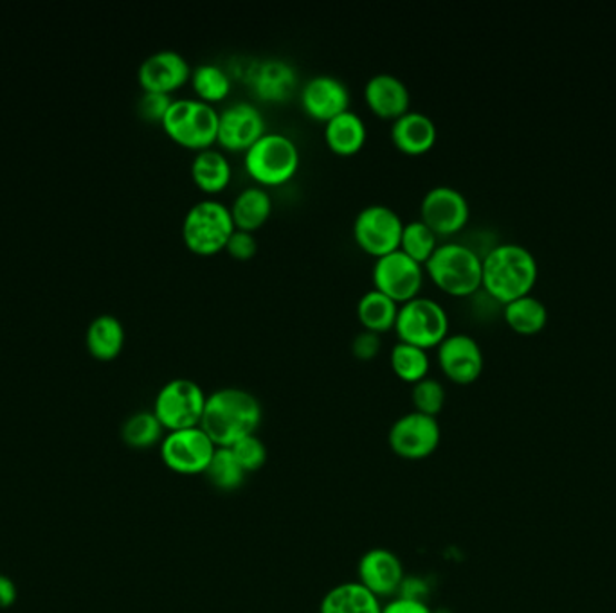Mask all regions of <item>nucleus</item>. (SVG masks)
I'll use <instances>...</instances> for the list:
<instances>
[{"instance_id":"nucleus-18","label":"nucleus","mask_w":616,"mask_h":613,"mask_svg":"<svg viewBox=\"0 0 616 613\" xmlns=\"http://www.w3.org/2000/svg\"><path fill=\"white\" fill-rule=\"evenodd\" d=\"M192 66L180 52L172 49L154 52L139 67V83L150 92L172 95L192 78Z\"/></svg>"},{"instance_id":"nucleus-12","label":"nucleus","mask_w":616,"mask_h":613,"mask_svg":"<svg viewBox=\"0 0 616 613\" xmlns=\"http://www.w3.org/2000/svg\"><path fill=\"white\" fill-rule=\"evenodd\" d=\"M373 285L397 303H405L419 295L423 285V265L402 248L382 254L373 263Z\"/></svg>"},{"instance_id":"nucleus-24","label":"nucleus","mask_w":616,"mask_h":613,"mask_svg":"<svg viewBox=\"0 0 616 613\" xmlns=\"http://www.w3.org/2000/svg\"><path fill=\"white\" fill-rule=\"evenodd\" d=\"M368 128L364 119L353 110L339 113L326 121L325 141L330 150L339 155L358 154L366 142Z\"/></svg>"},{"instance_id":"nucleus-25","label":"nucleus","mask_w":616,"mask_h":613,"mask_svg":"<svg viewBox=\"0 0 616 613\" xmlns=\"http://www.w3.org/2000/svg\"><path fill=\"white\" fill-rule=\"evenodd\" d=\"M231 175L233 169H231L229 159L221 150L206 148L195 155L192 162V177L203 191L221 192L231 182Z\"/></svg>"},{"instance_id":"nucleus-22","label":"nucleus","mask_w":616,"mask_h":613,"mask_svg":"<svg viewBox=\"0 0 616 613\" xmlns=\"http://www.w3.org/2000/svg\"><path fill=\"white\" fill-rule=\"evenodd\" d=\"M379 597L364 589L359 581H346L335 585L321 600L320 613H381Z\"/></svg>"},{"instance_id":"nucleus-16","label":"nucleus","mask_w":616,"mask_h":613,"mask_svg":"<svg viewBox=\"0 0 616 613\" xmlns=\"http://www.w3.org/2000/svg\"><path fill=\"white\" fill-rule=\"evenodd\" d=\"M404 580V565L393 551L370 548L359 560L358 581L379 600L399 595Z\"/></svg>"},{"instance_id":"nucleus-9","label":"nucleus","mask_w":616,"mask_h":613,"mask_svg":"<svg viewBox=\"0 0 616 613\" xmlns=\"http://www.w3.org/2000/svg\"><path fill=\"white\" fill-rule=\"evenodd\" d=\"M159 448L160 459L166 468L184 477L204 475L212 463L213 455L217 452V445L209 439L201 426L166 432Z\"/></svg>"},{"instance_id":"nucleus-29","label":"nucleus","mask_w":616,"mask_h":613,"mask_svg":"<svg viewBox=\"0 0 616 613\" xmlns=\"http://www.w3.org/2000/svg\"><path fill=\"white\" fill-rule=\"evenodd\" d=\"M390 364L393 373L400 379H404V382L411 385L426 378L429 367H431L428 349L413 346V344L402 343V340H399L395 346L391 347Z\"/></svg>"},{"instance_id":"nucleus-21","label":"nucleus","mask_w":616,"mask_h":613,"mask_svg":"<svg viewBox=\"0 0 616 613\" xmlns=\"http://www.w3.org/2000/svg\"><path fill=\"white\" fill-rule=\"evenodd\" d=\"M437 137V125L428 113L408 110L391 122V141L404 154H426L433 148Z\"/></svg>"},{"instance_id":"nucleus-6","label":"nucleus","mask_w":616,"mask_h":613,"mask_svg":"<svg viewBox=\"0 0 616 613\" xmlns=\"http://www.w3.org/2000/svg\"><path fill=\"white\" fill-rule=\"evenodd\" d=\"M235 229L229 207L215 198H204L189 207L184 216V244L197 254H215L226 248Z\"/></svg>"},{"instance_id":"nucleus-13","label":"nucleus","mask_w":616,"mask_h":613,"mask_svg":"<svg viewBox=\"0 0 616 613\" xmlns=\"http://www.w3.org/2000/svg\"><path fill=\"white\" fill-rule=\"evenodd\" d=\"M471 207L466 195L452 186H433L420 201V220L429 225L437 236L454 235L466 227Z\"/></svg>"},{"instance_id":"nucleus-31","label":"nucleus","mask_w":616,"mask_h":613,"mask_svg":"<svg viewBox=\"0 0 616 613\" xmlns=\"http://www.w3.org/2000/svg\"><path fill=\"white\" fill-rule=\"evenodd\" d=\"M204 475H206L207 483L222 493L241 490L245 477H247V473L244 472L229 448H217Z\"/></svg>"},{"instance_id":"nucleus-10","label":"nucleus","mask_w":616,"mask_h":613,"mask_svg":"<svg viewBox=\"0 0 616 613\" xmlns=\"http://www.w3.org/2000/svg\"><path fill=\"white\" fill-rule=\"evenodd\" d=\"M440 441L442 428L437 417L417 411L400 416L388 432L391 452L405 461L428 459L437 452Z\"/></svg>"},{"instance_id":"nucleus-3","label":"nucleus","mask_w":616,"mask_h":613,"mask_svg":"<svg viewBox=\"0 0 616 613\" xmlns=\"http://www.w3.org/2000/svg\"><path fill=\"white\" fill-rule=\"evenodd\" d=\"M423 267L438 288L457 297L472 295L481 288L480 254L469 245L440 244Z\"/></svg>"},{"instance_id":"nucleus-39","label":"nucleus","mask_w":616,"mask_h":613,"mask_svg":"<svg viewBox=\"0 0 616 613\" xmlns=\"http://www.w3.org/2000/svg\"><path fill=\"white\" fill-rule=\"evenodd\" d=\"M381 613H433V610L423 600L395 595L387 604H382Z\"/></svg>"},{"instance_id":"nucleus-15","label":"nucleus","mask_w":616,"mask_h":613,"mask_svg":"<svg viewBox=\"0 0 616 613\" xmlns=\"http://www.w3.org/2000/svg\"><path fill=\"white\" fill-rule=\"evenodd\" d=\"M267 131L264 113L251 101H235L221 112L218 137L226 150L247 151Z\"/></svg>"},{"instance_id":"nucleus-37","label":"nucleus","mask_w":616,"mask_h":613,"mask_svg":"<svg viewBox=\"0 0 616 613\" xmlns=\"http://www.w3.org/2000/svg\"><path fill=\"white\" fill-rule=\"evenodd\" d=\"M350 347H352L353 356L359 360H372L381 352V333L364 328L363 332L353 335L352 346Z\"/></svg>"},{"instance_id":"nucleus-1","label":"nucleus","mask_w":616,"mask_h":613,"mask_svg":"<svg viewBox=\"0 0 616 613\" xmlns=\"http://www.w3.org/2000/svg\"><path fill=\"white\" fill-rule=\"evenodd\" d=\"M262 417V403L251 390L222 387L207 394L201 428L217 448H231L244 437L256 434Z\"/></svg>"},{"instance_id":"nucleus-32","label":"nucleus","mask_w":616,"mask_h":613,"mask_svg":"<svg viewBox=\"0 0 616 613\" xmlns=\"http://www.w3.org/2000/svg\"><path fill=\"white\" fill-rule=\"evenodd\" d=\"M198 99L206 103H217L231 92V80L227 72L215 63H201L192 71L189 78Z\"/></svg>"},{"instance_id":"nucleus-28","label":"nucleus","mask_w":616,"mask_h":613,"mask_svg":"<svg viewBox=\"0 0 616 613\" xmlns=\"http://www.w3.org/2000/svg\"><path fill=\"white\" fill-rule=\"evenodd\" d=\"M503 315L508 326L519 335H537L548 323V309L530 294L507 303Z\"/></svg>"},{"instance_id":"nucleus-40","label":"nucleus","mask_w":616,"mask_h":613,"mask_svg":"<svg viewBox=\"0 0 616 613\" xmlns=\"http://www.w3.org/2000/svg\"><path fill=\"white\" fill-rule=\"evenodd\" d=\"M17 601V586L11 577L0 574V610L10 609Z\"/></svg>"},{"instance_id":"nucleus-2","label":"nucleus","mask_w":616,"mask_h":613,"mask_svg":"<svg viewBox=\"0 0 616 613\" xmlns=\"http://www.w3.org/2000/svg\"><path fill=\"white\" fill-rule=\"evenodd\" d=\"M537 276L536 256L522 245L499 244L481 258V286L501 305L530 294Z\"/></svg>"},{"instance_id":"nucleus-36","label":"nucleus","mask_w":616,"mask_h":613,"mask_svg":"<svg viewBox=\"0 0 616 613\" xmlns=\"http://www.w3.org/2000/svg\"><path fill=\"white\" fill-rule=\"evenodd\" d=\"M174 103L172 95H163V92H150L145 90L141 98L137 101V112L146 121H160L165 119L168 108Z\"/></svg>"},{"instance_id":"nucleus-27","label":"nucleus","mask_w":616,"mask_h":613,"mask_svg":"<svg viewBox=\"0 0 616 613\" xmlns=\"http://www.w3.org/2000/svg\"><path fill=\"white\" fill-rule=\"evenodd\" d=\"M397 314L399 303L377 288L364 291L359 299V320L363 323L364 328L372 332L382 333L395 328Z\"/></svg>"},{"instance_id":"nucleus-11","label":"nucleus","mask_w":616,"mask_h":613,"mask_svg":"<svg viewBox=\"0 0 616 613\" xmlns=\"http://www.w3.org/2000/svg\"><path fill=\"white\" fill-rule=\"evenodd\" d=\"M402 229L404 221L387 204H370L353 220V238L359 247L375 258L400 247Z\"/></svg>"},{"instance_id":"nucleus-34","label":"nucleus","mask_w":616,"mask_h":613,"mask_svg":"<svg viewBox=\"0 0 616 613\" xmlns=\"http://www.w3.org/2000/svg\"><path fill=\"white\" fill-rule=\"evenodd\" d=\"M411 399H413V407L417 413L437 417L438 414L442 413L443 405H446V389H443L440 379L426 376V378L413 384Z\"/></svg>"},{"instance_id":"nucleus-7","label":"nucleus","mask_w":616,"mask_h":613,"mask_svg":"<svg viewBox=\"0 0 616 613\" xmlns=\"http://www.w3.org/2000/svg\"><path fill=\"white\" fill-rule=\"evenodd\" d=\"M395 332L402 343L437 347L449 333L448 312L438 300L417 295L399 306Z\"/></svg>"},{"instance_id":"nucleus-14","label":"nucleus","mask_w":616,"mask_h":613,"mask_svg":"<svg viewBox=\"0 0 616 613\" xmlns=\"http://www.w3.org/2000/svg\"><path fill=\"white\" fill-rule=\"evenodd\" d=\"M438 364L451 382L469 385L483 373V352L475 337L467 333H448L438 344Z\"/></svg>"},{"instance_id":"nucleus-30","label":"nucleus","mask_w":616,"mask_h":613,"mask_svg":"<svg viewBox=\"0 0 616 613\" xmlns=\"http://www.w3.org/2000/svg\"><path fill=\"white\" fill-rule=\"evenodd\" d=\"M165 432L154 411L133 414L121 426L125 445L134 449H146L160 445V441L165 439Z\"/></svg>"},{"instance_id":"nucleus-17","label":"nucleus","mask_w":616,"mask_h":613,"mask_svg":"<svg viewBox=\"0 0 616 613\" xmlns=\"http://www.w3.org/2000/svg\"><path fill=\"white\" fill-rule=\"evenodd\" d=\"M350 89L338 76L317 75L303 85L302 107L311 118L330 121L350 110Z\"/></svg>"},{"instance_id":"nucleus-4","label":"nucleus","mask_w":616,"mask_h":613,"mask_svg":"<svg viewBox=\"0 0 616 613\" xmlns=\"http://www.w3.org/2000/svg\"><path fill=\"white\" fill-rule=\"evenodd\" d=\"M221 112L203 99H174L168 108L163 127L175 142L192 148L206 150L217 142Z\"/></svg>"},{"instance_id":"nucleus-23","label":"nucleus","mask_w":616,"mask_h":613,"mask_svg":"<svg viewBox=\"0 0 616 613\" xmlns=\"http://www.w3.org/2000/svg\"><path fill=\"white\" fill-rule=\"evenodd\" d=\"M229 209L236 229L253 233L268 220L273 212V198L262 186H247L236 195Z\"/></svg>"},{"instance_id":"nucleus-5","label":"nucleus","mask_w":616,"mask_h":613,"mask_svg":"<svg viewBox=\"0 0 616 613\" xmlns=\"http://www.w3.org/2000/svg\"><path fill=\"white\" fill-rule=\"evenodd\" d=\"M245 169L262 186H280L291 180L300 168V150L291 137L280 131H265L245 151Z\"/></svg>"},{"instance_id":"nucleus-35","label":"nucleus","mask_w":616,"mask_h":613,"mask_svg":"<svg viewBox=\"0 0 616 613\" xmlns=\"http://www.w3.org/2000/svg\"><path fill=\"white\" fill-rule=\"evenodd\" d=\"M229 449L247 475L264 468L265 463H267V446L256 434L244 437V439L231 446Z\"/></svg>"},{"instance_id":"nucleus-8","label":"nucleus","mask_w":616,"mask_h":613,"mask_svg":"<svg viewBox=\"0 0 616 613\" xmlns=\"http://www.w3.org/2000/svg\"><path fill=\"white\" fill-rule=\"evenodd\" d=\"M206 399L207 394L194 379H169L157 393L154 414L166 432L201 426Z\"/></svg>"},{"instance_id":"nucleus-38","label":"nucleus","mask_w":616,"mask_h":613,"mask_svg":"<svg viewBox=\"0 0 616 613\" xmlns=\"http://www.w3.org/2000/svg\"><path fill=\"white\" fill-rule=\"evenodd\" d=\"M226 250L233 258L245 261V259H251L256 254L258 241L250 230L235 229L227 239Z\"/></svg>"},{"instance_id":"nucleus-20","label":"nucleus","mask_w":616,"mask_h":613,"mask_svg":"<svg viewBox=\"0 0 616 613\" xmlns=\"http://www.w3.org/2000/svg\"><path fill=\"white\" fill-rule=\"evenodd\" d=\"M296 69L283 58H267L260 61L251 72V87L254 95L264 101H285L296 87Z\"/></svg>"},{"instance_id":"nucleus-33","label":"nucleus","mask_w":616,"mask_h":613,"mask_svg":"<svg viewBox=\"0 0 616 613\" xmlns=\"http://www.w3.org/2000/svg\"><path fill=\"white\" fill-rule=\"evenodd\" d=\"M438 245L440 244H438L437 233L422 220H411L410 224H404L399 248H402L405 254H410L411 258L426 265Z\"/></svg>"},{"instance_id":"nucleus-26","label":"nucleus","mask_w":616,"mask_h":613,"mask_svg":"<svg viewBox=\"0 0 616 613\" xmlns=\"http://www.w3.org/2000/svg\"><path fill=\"white\" fill-rule=\"evenodd\" d=\"M125 344V328L114 315L96 317L87 329V347L98 360H113L121 353Z\"/></svg>"},{"instance_id":"nucleus-19","label":"nucleus","mask_w":616,"mask_h":613,"mask_svg":"<svg viewBox=\"0 0 616 613\" xmlns=\"http://www.w3.org/2000/svg\"><path fill=\"white\" fill-rule=\"evenodd\" d=\"M368 107L379 118L397 119L410 110L411 95L408 85L391 72H377L364 85Z\"/></svg>"}]
</instances>
